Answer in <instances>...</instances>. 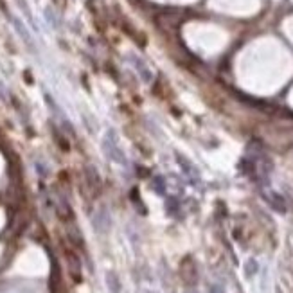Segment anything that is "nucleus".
<instances>
[{"label":"nucleus","instance_id":"f257e3e1","mask_svg":"<svg viewBox=\"0 0 293 293\" xmlns=\"http://www.w3.org/2000/svg\"><path fill=\"white\" fill-rule=\"evenodd\" d=\"M103 150H105V155L110 158L112 162H117V164H126V157L119 148V142H117V133L113 130H108L105 137V142H103Z\"/></svg>","mask_w":293,"mask_h":293},{"label":"nucleus","instance_id":"f03ea898","mask_svg":"<svg viewBox=\"0 0 293 293\" xmlns=\"http://www.w3.org/2000/svg\"><path fill=\"white\" fill-rule=\"evenodd\" d=\"M67 257H68V266H70L72 277H74L76 281H81V261L78 259V255L72 254V252H68Z\"/></svg>","mask_w":293,"mask_h":293},{"label":"nucleus","instance_id":"7ed1b4c3","mask_svg":"<svg viewBox=\"0 0 293 293\" xmlns=\"http://www.w3.org/2000/svg\"><path fill=\"white\" fill-rule=\"evenodd\" d=\"M94 227L99 230V232H105L106 228L110 227V216L106 214V209H101L97 212V216L94 218Z\"/></svg>","mask_w":293,"mask_h":293},{"label":"nucleus","instance_id":"20e7f679","mask_svg":"<svg viewBox=\"0 0 293 293\" xmlns=\"http://www.w3.org/2000/svg\"><path fill=\"white\" fill-rule=\"evenodd\" d=\"M87 178H89V183L92 189H99L101 187V177L97 169L94 166H89L87 167Z\"/></svg>","mask_w":293,"mask_h":293},{"label":"nucleus","instance_id":"39448f33","mask_svg":"<svg viewBox=\"0 0 293 293\" xmlns=\"http://www.w3.org/2000/svg\"><path fill=\"white\" fill-rule=\"evenodd\" d=\"M106 284H108L110 293H121V281H119V277H117L113 271H108V273H106Z\"/></svg>","mask_w":293,"mask_h":293},{"label":"nucleus","instance_id":"423d86ee","mask_svg":"<svg viewBox=\"0 0 293 293\" xmlns=\"http://www.w3.org/2000/svg\"><path fill=\"white\" fill-rule=\"evenodd\" d=\"M266 200H270V203L273 205V207H275V209H279L282 212V210H284V200L281 198V196H279V194H275V193H266Z\"/></svg>","mask_w":293,"mask_h":293},{"label":"nucleus","instance_id":"0eeeda50","mask_svg":"<svg viewBox=\"0 0 293 293\" xmlns=\"http://www.w3.org/2000/svg\"><path fill=\"white\" fill-rule=\"evenodd\" d=\"M153 187H155V191L158 194H164V180H162L160 177H157L155 180H153Z\"/></svg>","mask_w":293,"mask_h":293}]
</instances>
